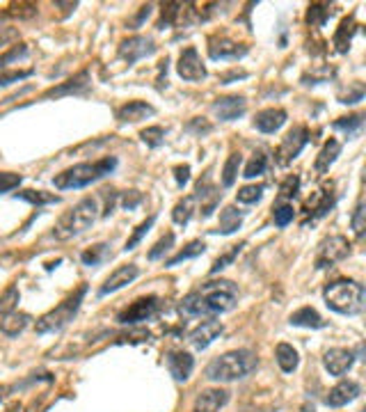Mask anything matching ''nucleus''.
<instances>
[{
  "mask_svg": "<svg viewBox=\"0 0 366 412\" xmlns=\"http://www.w3.org/2000/svg\"><path fill=\"white\" fill-rule=\"evenodd\" d=\"M238 305V287L229 280H208L181 300V314L213 316L227 314Z\"/></svg>",
  "mask_w": 366,
  "mask_h": 412,
  "instance_id": "nucleus-1",
  "label": "nucleus"
},
{
  "mask_svg": "<svg viewBox=\"0 0 366 412\" xmlns=\"http://www.w3.org/2000/svg\"><path fill=\"white\" fill-rule=\"evenodd\" d=\"M323 300L334 314L355 316L364 309V300H366L364 284H360L357 280H348V277L334 280V282L325 284Z\"/></svg>",
  "mask_w": 366,
  "mask_h": 412,
  "instance_id": "nucleus-2",
  "label": "nucleus"
},
{
  "mask_svg": "<svg viewBox=\"0 0 366 412\" xmlns=\"http://www.w3.org/2000/svg\"><path fill=\"white\" fill-rule=\"evenodd\" d=\"M256 366H259V360H256V355L252 351H247V348L229 351L225 355L215 357V360L206 366V378L213 382L243 380L256 369Z\"/></svg>",
  "mask_w": 366,
  "mask_h": 412,
  "instance_id": "nucleus-3",
  "label": "nucleus"
},
{
  "mask_svg": "<svg viewBox=\"0 0 366 412\" xmlns=\"http://www.w3.org/2000/svg\"><path fill=\"white\" fill-rule=\"evenodd\" d=\"M115 168H117L115 156H106V158L94 161V163H78V165H73V168H67L60 174H55L53 186L60 190H78V188H85L89 183H96L99 179L108 177Z\"/></svg>",
  "mask_w": 366,
  "mask_h": 412,
  "instance_id": "nucleus-4",
  "label": "nucleus"
},
{
  "mask_svg": "<svg viewBox=\"0 0 366 412\" xmlns=\"http://www.w3.org/2000/svg\"><path fill=\"white\" fill-rule=\"evenodd\" d=\"M99 199L96 197H85L80 199L76 206L69 208L67 213H62L60 220L53 227V236L58 241H69L80 234H85L99 218Z\"/></svg>",
  "mask_w": 366,
  "mask_h": 412,
  "instance_id": "nucleus-5",
  "label": "nucleus"
},
{
  "mask_svg": "<svg viewBox=\"0 0 366 412\" xmlns=\"http://www.w3.org/2000/svg\"><path fill=\"white\" fill-rule=\"evenodd\" d=\"M87 293V284H80V287L69 293L67 298H64L58 307H53L51 311H46L44 316L37 318L34 323V330L37 335H51V332H60L64 325H69L73 316L78 314V309L82 305V298H85Z\"/></svg>",
  "mask_w": 366,
  "mask_h": 412,
  "instance_id": "nucleus-6",
  "label": "nucleus"
},
{
  "mask_svg": "<svg viewBox=\"0 0 366 412\" xmlns=\"http://www.w3.org/2000/svg\"><path fill=\"white\" fill-rule=\"evenodd\" d=\"M307 142H309V131H307V128L305 126H293L291 131L282 137L277 151H274V163H277L279 168H289V165L302 154V149L307 146Z\"/></svg>",
  "mask_w": 366,
  "mask_h": 412,
  "instance_id": "nucleus-7",
  "label": "nucleus"
},
{
  "mask_svg": "<svg viewBox=\"0 0 366 412\" xmlns=\"http://www.w3.org/2000/svg\"><path fill=\"white\" fill-rule=\"evenodd\" d=\"M348 254H351V243H348L346 236H341V234L327 236L318 243L314 266L318 270H325V268H329V266L343 261Z\"/></svg>",
  "mask_w": 366,
  "mask_h": 412,
  "instance_id": "nucleus-8",
  "label": "nucleus"
},
{
  "mask_svg": "<svg viewBox=\"0 0 366 412\" xmlns=\"http://www.w3.org/2000/svg\"><path fill=\"white\" fill-rule=\"evenodd\" d=\"M160 311V298L156 296H146V298H137L131 305L124 307L117 314V323L122 325H137L144 323V320H151L156 314Z\"/></svg>",
  "mask_w": 366,
  "mask_h": 412,
  "instance_id": "nucleus-9",
  "label": "nucleus"
},
{
  "mask_svg": "<svg viewBox=\"0 0 366 412\" xmlns=\"http://www.w3.org/2000/svg\"><path fill=\"white\" fill-rule=\"evenodd\" d=\"M247 51H250V46L229 39L227 35H213V37H208V58L215 60V62L217 60L236 62V60L245 58Z\"/></svg>",
  "mask_w": 366,
  "mask_h": 412,
  "instance_id": "nucleus-10",
  "label": "nucleus"
},
{
  "mask_svg": "<svg viewBox=\"0 0 366 412\" xmlns=\"http://www.w3.org/2000/svg\"><path fill=\"white\" fill-rule=\"evenodd\" d=\"M153 53H156V44H153V39H149V37H144V35L126 37L117 49V55L128 64V67L135 64L137 60L149 58V55H153Z\"/></svg>",
  "mask_w": 366,
  "mask_h": 412,
  "instance_id": "nucleus-11",
  "label": "nucleus"
},
{
  "mask_svg": "<svg viewBox=\"0 0 366 412\" xmlns=\"http://www.w3.org/2000/svg\"><path fill=\"white\" fill-rule=\"evenodd\" d=\"M177 73L188 82H199L208 76V71L204 67V62L199 58V51L195 46H186L179 55V64H177Z\"/></svg>",
  "mask_w": 366,
  "mask_h": 412,
  "instance_id": "nucleus-12",
  "label": "nucleus"
},
{
  "mask_svg": "<svg viewBox=\"0 0 366 412\" xmlns=\"http://www.w3.org/2000/svg\"><path fill=\"white\" fill-rule=\"evenodd\" d=\"M222 332H225V325L215 318H208V320H201L199 325H195L190 330L188 342H190L192 348H195V351H206V348L213 344Z\"/></svg>",
  "mask_w": 366,
  "mask_h": 412,
  "instance_id": "nucleus-13",
  "label": "nucleus"
},
{
  "mask_svg": "<svg viewBox=\"0 0 366 412\" xmlns=\"http://www.w3.org/2000/svg\"><path fill=\"white\" fill-rule=\"evenodd\" d=\"M137 275H140V268H137L135 263H124V266H119V268H115V270L106 277V282L101 284L99 296L103 298V296H108V293H115V291H119V289H124L126 284H131L133 280H137Z\"/></svg>",
  "mask_w": 366,
  "mask_h": 412,
  "instance_id": "nucleus-14",
  "label": "nucleus"
},
{
  "mask_svg": "<svg viewBox=\"0 0 366 412\" xmlns=\"http://www.w3.org/2000/svg\"><path fill=\"white\" fill-rule=\"evenodd\" d=\"M213 113L217 115V119H222V122H234V119L243 117L245 110H247V101L245 96H238V94H232V96H220L213 101Z\"/></svg>",
  "mask_w": 366,
  "mask_h": 412,
  "instance_id": "nucleus-15",
  "label": "nucleus"
},
{
  "mask_svg": "<svg viewBox=\"0 0 366 412\" xmlns=\"http://www.w3.org/2000/svg\"><path fill=\"white\" fill-rule=\"evenodd\" d=\"M360 394H362L360 382H355V380H341V382H336L334 387L327 392L325 406H327V408H341V406H348V403H353L357 397H360Z\"/></svg>",
  "mask_w": 366,
  "mask_h": 412,
  "instance_id": "nucleus-16",
  "label": "nucleus"
},
{
  "mask_svg": "<svg viewBox=\"0 0 366 412\" xmlns=\"http://www.w3.org/2000/svg\"><path fill=\"white\" fill-rule=\"evenodd\" d=\"M355 364V353L348 348H329L323 355V366L329 375H346Z\"/></svg>",
  "mask_w": 366,
  "mask_h": 412,
  "instance_id": "nucleus-17",
  "label": "nucleus"
},
{
  "mask_svg": "<svg viewBox=\"0 0 366 412\" xmlns=\"http://www.w3.org/2000/svg\"><path fill=\"white\" fill-rule=\"evenodd\" d=\"M165 362H168V369L177 382H186L192 375V369H195V357L188 351H170Z\"/></svg>",
  "mask_w": 366,
  "mask_h": 412,
  "instance_id": "nucleus-18",
  "label": "nucleus"
},
{
  "mask_svg": "<svg viewBox=\"0 0 366 412\" xmlns=\"http://www.w3.org/2000/svg\"><path fill=\"white\" fill-rule=\"evenodd\" d=\"M89 87V71L82 69L76 76H71L69 80L60 82V85L51 87L44 94V99H58V96H69V94H85Z\"/></svg>",
  "mask_w": 366,
  "mask_h": 412,
  "instance_id": "nucleus-19",
  "label": "nucleus"
},
{
  "mask_svg": "<svg viewBox=\"0 0 366 412\" xmlns=\"http://www.w3.org/2000/svg\"><path fill=\"white\" fill-rule=\"evenodd\" d=\"M334 192H332V188H323V190H318L314 197H311L309 201H307V206H305V216H307V220H305V225L309 223H314V220H320V218H325L329 211L334 208Z\"/></svg>",
  "mask_w": 366,
  "mask_h": 412,
  "instance_id": "nucleus-20",
  "label": "nucleus"
},
{
  "mask_svg": "<svg viewBox=\"0 0 366 412\" xmlns=\"http://www.w3.org/2000/svg\"><path fill=\"white\" fill-rule=\"evenodd\" d=\"M286 110L284 108H265V110H259L254 117V128L256 131H261V133H277L279 128L286 124Z\"/></svg>",
  "mask_w": 366,
  "mask_h": 412,
  "instance_id": "nucleus-21",
  "label": "nucleus"
},
{
  "mask_svg": "<svg viewBox=\"0 0 366 412\" xmlns=\"http://www.w3.org/2000/svg\"><path fill=\"white\" fill-rule=\"evenodd\" d=\"M153 113H156L153 106H149L146 101H128V104L117 108L115 117H117V122H122V124H135V122H142L146 117H151Z\"/></svg>",
  "mask_w": 366,
  "mask_h": 412,
  "instance_id": "nucleus-22",
  "label": "nucleus"
},
{
  "mask_svg": "<svg viewBox=\"0 0 366 412\" xmlns=\"http://www.w3.org/2000/svg\"><path fill=\"white\" fill-rule=\"evenodd\" d=\"M229 403V392L227 389H204L195 399L192 412H220Z\"/></svg>",
  "mask_w": 366,
  "mask_h": 412,
  "instance_id": "nucleus-23",
  "label": "nucleus"
},
{
  "mask_svg": "<svg viewBox=\"0 0 366 412\" xmlns=\"http://www.w3.org/2000/svg\"><path fill=\"white\" fill-rule=\"evenodd\" d=\"M341 154V142L339 140H334V137H329V140L323 144V149L318 151V156H316V163H314V170H316V174H327L329 172V168H332V163L336 161V156Z\"/></svg>",
  "mask_w": 366,
  "mask_h": 412,
  "instance_id": "nucleus-24",
  "label": "nucleus"
},
{
  "mask_svg": "<svg viewBox=\"0 0 366 412\" xmlns=\"http://www.w3.org/2000/svg\"><path fill=\"white\" fill-rule=\"evenodd\" d=\"M357 32V23H355V16H346L341 23H339L336 32H334V51L336 53H348V49H351L353 44V37Z\"/></svg>",
  "mask_w": 366,
  "mask_h": 412,
  "instance_id": "nucleus-25",
  "label": "nucleus"
},
{
  "mask_svg": "<svg viewBox=\"0 0 366 412\" xmlns=\"http://www.w3.org/2000/svg\"><path fill=\"white\" fill-rule=\"evenodd\" d=\"M30 320L32 316L25 314V311H9V314H5L3 320H0V332L7 337H18L27 325H30Z\"/></svg>",
  "mask_w": 366,
  "mask_h": 412,
  "instance_id": "nucleus-26",
  "label": "nucleus"
},
{
  "mask_svg": "<svg viewBox=\"0 0 366 412\" xmlns=\"http://www.w3.org/2000/svg\"><path fill=\"white\" fill-rule=\"evenodd\" d=\"M243 225V211H238L236 206H225L222 213H220V225L217 229H213V234H222V236H229L238 232Z\"/></svg>",
  "mask_w": 366,
  "mask_h": 412,
  "instance_id": "nucleus-27",
  "label": "nucleus"
},
{
  "mask_svg": "<svg viewBox=\"0 0 366 412\" xmlns=\"http://www.w3.org/2000/svg\"><path fill=\"white\" fill-rule=\"evenodd\" d=\"M289 323L296 325V327H311V330H320V327L327 325L314 307H300L298 311H293Z\"/></svg>",
  "mask_w": 366,
  "mask_h": 412,
  "instance_id": "nucleus-28",
  "label": "nucleus"
},
{
  "mask_svg": "<svg viewBox=\"0 0 366 412\" xmlns=\"http://www.w3.org/2000/svg\"><path fill=\"white\" fill-rule=\"evenodd\" d=\"M274 360H277L279 369L284 373H293L298 369V364H300V355H298V351L291 344L282 342V344H277V348H274Z\"/></svg>",
  "mask_w": 366,
  "mask_h": 412,
  "instance_id": "nucleus-29",
  "label": "nucleus"
},
{
  "mask_svg": "<svg viewBox=\"0 0 366 412\" xmlns=\"http://www.w3.org/2000/svg\"><path fill=\"white\" fill-rule=\"evenodd\" d=\"M16 199H23L27 204L32 206H44V204H58L60 197L53 195V192H46V190H21L14 195Z\"/></svg>",
  "mask_w": 366,
  "mask_h": 412,
  "instance_id": "nucleus-30",
  "label": "nucleus"
},
{
  "mask_svg": "<svg viewBox=\"0 0 366 412\" xmlns=\"http://www.w3.org/2000/svg\"><path fill=\"white\" fill-rule=\"evenodd\" d=\"M204 250H206V243L204 241H192V243H188L186 247H183V250H179L177 254H174L172 259H168V266H170V268H174V266H179L183 261L195 259V256L204 254Z\"/></svg>",
  "mask_w": 366,
  "mask_h": 412,
  "instance_id": "nucleus-31",
  "label": "nucleus"
},
{
  "mask_svg": "<svg viewBox=\"0 0 366 412\" xmlns=\"http://www.w3.org/2000/svg\"><path fill=\"white\" fill-rule=\"evenodd\" d=\"M192 213H195V197L190 195V197H186V199L177 201V206L172 208V220H174L177 225L186 227V225L190 223Z\"/></svg>",
  "mask_w": 366,
  "mask_h": 412,
  "instance_id": "nucleus-32",
  "label": "nucleus"
},
{
  "mask_svg": "<svg viewBox=\"0 0 366 412\" xmlns=\"http://www.w3.org/2000/svg\"><path fill=\"white\" fill-rule=\"evenodd\" d=\"M364 126V117L362 115H348V117H339L336 122H332L334 131H343L348 137H355L362 131Z\"/></svg>",
  "mask_w": 366,
  "mask_h": 412,
  "instance_id": "nucleus-33",
  "label": "nucleus"
},
{
  "mask_svg": "<svg viewBox=\"0 0 366 412\" xmlns=\"http://www.w3.org/2000/svg\"><path fill=\"white\" fill-rule=\"evenodd\" d=\"M265 170H268V156H265L263 151H254L252 158L247 161V165H245L243 177L254 179V177H259V174H263Z\"/></svg>",
  "mask_w": 366,
  "mask_h": 412,
  "instance_id": "nucleus-34",
  "label": "nucleus"
},
{
  "mask_svg": "<svg viewBox=\"0 0 366 412\" xmlns=\"http://www.w3.org/2000/svg\"><path fill=\"white\" fill-rule=\"evenodd\" d=\"M241 163H243V158H241V154H238V151H234V154L227 158L225 168H222V186H225V188H232L234 183H236L238 170H241Z\"/></svg>",
  "mask_w": 366,
  "mask_h": 412,
  "instance_id": "nucleus-35",
  "label": "nucleus"
},
{
  "mask_svg": "<svg viewBox=\"0 0 366 412\" xmlns=\"http://www.w3.org/2000/svg\"><path fill=\"white\" fill-rule=\"evenodd\" d=\"M327 18H329V5H325V3L309 5V9H307V25L323 27L327 23Z\"/></svg>",
  "mask_w": 366,
  "mask_h": 412,
  "instance_id": "nucleus-36",
  "label": "nucleus"
},
{
  "mask_svg": "<svg viewBox=\"0 0 366 412\" xmlns=\"http://www.w3.org/2000/svg\"><path fill=\"white\" fill-rule=\"evenodd\" d=\"M265 192V183H250V186H243L236 192V199L241 204H256Z\"/></svg>",
  "mask_w": 366,
  "mask_h": 412,
  "instance_id": "nucleus-37",
  "label": "nucleus"
},
{
  "mask_svg": "<svg viewBox=\"0 0 366 412\" xmlns=\"http://www.w3.org/2000/svg\"><path fill=\"white\" fill-rule=\"evenodd\" d=\"M18 300H21V293H18L16 284H9V287L0 293V314H9V311H16Z\"/></svg>",
  "mask_w": 366,
  "mask_h": 412,
  "instance_id": "nucleus-38",
  "label": "nucleus"
},
{
  "mask_svg": "<svg viewBox=\"0 0 366 412\" xmlns=\"http://www.w3.org/2000/svg\"><path fill=\"white\" fill-rule=\"evenodd\" d=\"M108 252H110L108 243H96V245H92L89 250H85L80 254V261L85 266H99L101 261H106Z\"/></svg>",
  "mask_w": 366,
  "mask_h": 412,
  "instance_id": "nucleus-39",
  "label": "nucleus"
},
{
  "mask_svg": "<svg viewBox=\"0 0 366 412\" xmlns=\"http://www.w3.org/2000/svg\"><path fill=\"white\" fill-rule=\"evenodd\" d=\"M245 247V243H238V245H229V250L225 254H220L217 259L213 261V266H210V275H217L220 270H225L229 263H234V259L238 254H241V250Z\"/></svg>",
  "mask_w": 366,
  "mask_h": 412,
  "instance_id": "nucleus-40",
  "label": "nucleus"
},
{
  "mask_svg": "<svg viewBox=\"0 0 366 412\" xmlns=\"http://www.w3.org/2000/svg\"><path fill=\"white\" fill-rule=\"evenodd\" d=\"M183 12V5L181 3H165L163 9H160V21H158V27H170L179 21V16Z\"/></svg>",
  "mask_w": 366,
  "mask_h": 412,
  "instance_id": "nucleus-41",
  "label": "nucleus"
},
{
  "mask_svg": "<svg viewBox=\"0 0 366 412\" xmlns=\"http://www.w3.org/2000/svg\"><path fill=\"white\" fill-rule=\"evenodd\" d=\"M351 225H353L355 236H357V238H364V232H366V208H364V199H362V197L357 199V206H355V211H353Z\"/></svg>",
  "mask_w": 366,
  "mask_h": 412,
  "instance_id": "nucleus-42",
  "label": "nucleus"
},
{
  "mask_svg": "<svg viewBox=\"0 0 366 412\" xmlns=\"http://www.w3.org/2000/svg\"><path fill=\"white\" fill-rule=\"evenodd\" d=\"M140 137H142V142L146 146L156 149V146H160L165 142V128L163 126H149V128H144V131H140Z\"/></svg>",
  "mask_w": 366,
  "mask_h": 412,
  "instance_id": "nucleus-43",
  "label": "nucleus"
},
{
  "mask_svg": "<svg viewBox=\"0 0 366 412\" xmlns=\"http://www.w3.org/2000/svg\"><path fill=\"white\" fill-rule=\"evenodd\" d=\"M272 218H274V225L277 227H286L293 223V218H296V208L284 201V204H277L272 208Z\"/></svg>",
  "mask_w": 366,
  "mask_h": 412,
  "instance_id": "nucleus-44",
  "label": "nucleus"
},
{
  "mask_svg": "<svg viewBox=\"0 0 366 412\" xmlns=\"http://www.w3.org/2000/svg\"><path fill=\"white\" fill-rule=\"evenodd\" d=\"M362 99H364V85H362V82H353L351 89L339 92V104H343V106L360 104Z\"/></svg>",
  "mask_w": 366,
  "mask_h": 412,
  "instance_id": "nucleus-45",
  "label": "nucleus"
},
{
  "mask_svg": "<svg viewBox=\"0 0 366 412\" xmlns=\"http://www.w3.org/2000/svg\"><path fill=\"white\" fill-rule=\"evenodd\" d=\"M153 223H156V216H149V218L144 220V223H140V225H137V227H135V232H133V236H131V238H128V241H126V250H135V245L142 241V238H144V234L149 232V229L153 227Z\"/></svg>",
  "mask_w": 366,
  "mask_h": 412,
  "instance_id": "nucleus-46",
  "label": "nucleus"
},
{
  "mask_svg": "<svg viewBox=\"0 0 366 412\" xmlns=\"http://www.w3.org/2000/svg\"><path fill=\"white\" fill-rule=\"evenodd\" d=\"M172 247H174V234L168 232V234H165V236L160 238V241L156 243V245L151 247V250H149V259H151V261L160 259V256H163L165 252H170Z\"/></svg>",
  "mask_w": 366,
  "mask_h": 412,
  "instance_id": "nucleus-47",
  "label": "nucleus"
},
{
  "mask_svg": "<svg viewBox=\"0 0 366 412\" xmlns=\"http://www.w3.org/2000/svg\"><path fill=\"white\" fill-rule=\"evenodd\" d=\"M186 131L201 137V135H206V133L213 131V124H210L208 119H204V117H192L190 122L186 124Z\"/></svg>",
  "mask_w": 366,
  "mask_h": 412,
  "instance_id": "nucleus-48",
  "label": "nucleus"
},
{
  "mask_svg": "<svg viewBox=\"0 0 366 412\" xmlns=\"http://www.w3.org/2000/svg\"><path fill=\"white\" fill-rule=\"evenodd\" d=\"M298 190H300V177H296V174H293V177H289V179L279 186V201L296 197V195H298Z\"/></svg>",
  "mask_w": 366,
  "mask_h": 412,
  "instance_id": "nucleus-49",
  "label": "nucleus"
},
{
  "mask_svg": "<svg viewBox=\"0 0 366 412\" xmlns=\"http://www.w3.org/2000/svg\"><path fill=\"white\" fill-rule=\"evenodd\" d=\"M23 177L16 172H0V192H9L21 186Z\"/></svg>",
  "mask_w": 366,
  "mask_h": 412,
  "instance_id": "nucleus-50",
  "label": "nucleus"
},
{
  "mask_svg": "<svg viewBox=\"0 0 366 412\" xmlns=\"http://www.w3.org/2000/svg\"><path fill=\"white\" fill-rule=\"evenodd\" d=\"M23 55H27V46L25 44H16V46H12L7 53H3L0 55V69L3 67H7L9 62H14V60H21Z\"/></svg>",
  "mask_w": 366,
  "mask_h": 412,
  "instance_id": "nucleus-51",
  "label": "nucleus"
},
{
  "mask_svg": "<svg viewBox=\"0 0 366 412\" xmlns=\"http://www.w3.org/2000/svg\"><path fill=\"white\" fill-rule=\"evenodd\" d=\"M14 42H18V30L0 21V49H7V46Z\"/></svg>",
  "mask_w": 366,
  "mask_h": 412,
  "instance_id": "nucleus-52",
  "label": "nucleus"
},
{
  "mask_svg": "<svg viewBox=\"0 0 366 412\" xmlns=\"http://www.w3.org/2000/svg\"><path fill=\"white\" fill-rule=\"evenodd\" d=\"M27 76H32V69H25V71H9V73H0V87H7L12 85V82H18Z\"/></svg>",
  "mask_w": 366,
  "mask_h": 412,
  "instance_id": "nucleus-53",
  "label": "nucleus"
},
{
  "mask_svg": "<svg viewBox=\"0 0 366 412\" xmlns=\"http://www.w3.org/2000/svg\"><path fill=\"white\" fill-rule=\"evenodd\" d=\"M142 192H137V190H126L124 192V197H122V206L126 211H133L135 206H140L142 204Z\"/></svg>",
  "mask_w": 366,
  "mask_h": 412,
  "instance_id": "nucleus-54",
  "label": "nucleus"
},
{
  "mask_svg": "<svg viewBox=\"0 0 366 412\" xmlns=\"http://www.w3.org/2000/svg\"><path fill=\"white\" fill-rule=\"evenodd\" d=\"M12 9H18V12H5V16L32 18V16L37 14V5H32V3H21V5H12Z\"/></svg>",
  "mask_w": 366,
  "mask_h": 412,
  "instance_id": "nucleus-55",
  "label": "nucleus"
},
{
  "mask_svg": "<svg viewBox=\"0 0 366 412\" xmlns=\"http://www.w3.org/2000/svg\"><path fill=\"white\" fill-rule=\"evenodd\" d=\"M174 179H177V186L183 188L190 181V165H177L174 168Z\"/></svg>",
  "mask_w": 366,
  "mask_h": 412,
  "instance_id": "nucleus-56",
  "label": "nucleus"
},
{
  "mask_svg": "<svg viewBox=\"0 0 366 412\" xmlns=\"http://www.w3.org/2000/svg\"><path fill=\"white\" fill-rule=\"evenodd\" d=\"M247 76V71H229V73H222V78H220V80H222V85H229V82H232V80H236V78H245Z\"/></svg>",
  "mask_w": 366,
  "mask_h": 412,
  "instance_id": "nucleus-57",
  "label": "nucleus"
},
{
  "mask_svg": "<svg viewBox=\"0 0 366 412\" xmlns=\"http://www.w3.org/2000/svg\"><path fill=\"white\" fill-rule=\"evenodd\" d=\"M149 14H151V5H142L140 7V14H137V18H135V21L131 23V25H142V21H144V18H149Z\"/></svg>",
  "mask_w": 366,
  "mask_h": 412,
  "instance_id": "nucleus-58",
  "label": "nucleus"
},
{
  "mask_svg": "<svg viewBox=\"0 0 366 412\" xmlns=\"http://www.w3.org/2000/svg\"><path fill=\"white\" fill-rule=\"evenodd\" d=\"M3 397H5V387L0 385V399H3Z\"/></svg>",
  "mask_w": 366,
  "mask_h": 412,
  "instance_id": "nucleus-59",
  "label": "nucleus"
}]
</instances>
